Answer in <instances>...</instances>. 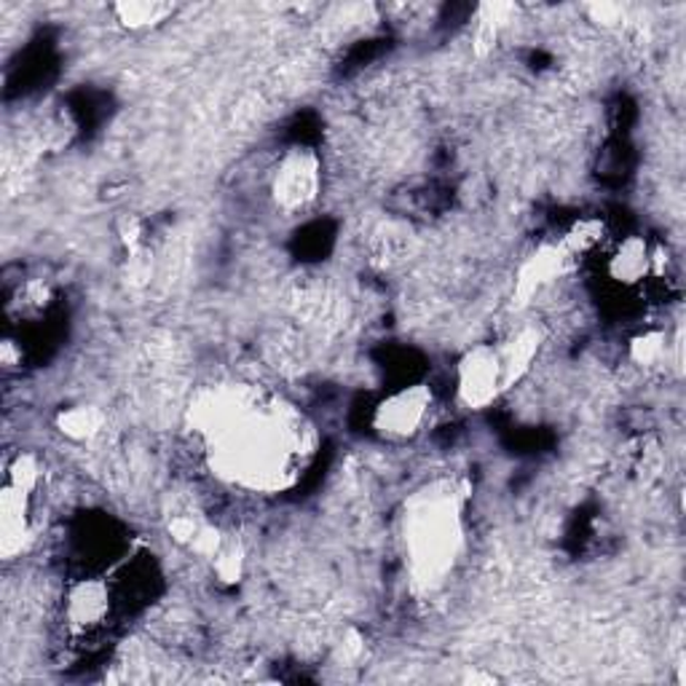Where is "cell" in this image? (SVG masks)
<instances>
[{
  "instance_id": "1",
  "label": "cell",
  "mask_w": 686,
  "mask_h": 686,
  "mask_svg": "<svg viewBox=\"0 0 686 686\" xmlns=\"http://www.w3.org/2000/svg\"><path fill=\"white\" fill-rule=\"evenodd\" d=\"M212 469L233 486L285 491L314 454V433L292 405L258 391L226 387L193 408Z\"/></svg>"
},
{
  "instance_id": "2",
  "label": "cell",
  "mask_w": 686,
  "mask_h": 686,
  "mask_svg": "<svg viewBox=\"0 0 686 686\" xmlns=\"http://www.w3.org/2000/svg\"><path fill=\"white\" fill-rule=\"evenodd\" d=\"M467 483L440 480L410 496L405 507V550L418 585L435 587L454 571L464 547Z\"/></svg>"
},
{
  "instance_id": "3",
  "label": "cell",
  "mask_w": 686,
  "mask_h": 686,
  "mask_svg": "<svg viewBox=\"0 0 686 686\" xmlns=\"http://www.w3.org/2000/svg\"><path fill=\"white\" fill-rule=\"evenodd\" d=\"M429 414H433V389L427 384H408L376 402L370 427L384 440L402 443L421 433Z\"/></svg>"
},
{
  "instance_id": "4",
  "label": "cell",
  "mask_w": 686,
  "mask_h": 686,
  "mask_svg": "<svg viewBox=\"0 0 686 686\" xmlns=\"http://www.w3.org/2000/svg\"><path fill=\"white\" fill-rule=\"evenodd\" d=\"M505 389L507 381L499 346L478 344L464 351L459 365H456V395H459L464 408H488Z\"/></svg>"
},
{
  "instance_id": "5",
  "label": "cell",
  "mask_w": 686,
  "mask_h": 686,
  "mask_svg": "<svg viewBox=\"0 0 686 686\" xmlns=\"http://www.w3.org/2000/svg\"><path fill=\"white\" fill-rule=\"evenodd\" d=\"M322 188V161L311 148H290L274 167L271 196L282 212H298L314 205Z\"/></svg>"
},
{
  "instance_id": "6",
  "label": "cell",
  "mask_w": 686,
  "mask_h": 686,
  "mask_svg": "<svg viewBox=\"0 0 686 686\" xmlns=\"http://www.w3.org/2000/svg\"><path fill=\"white\" fill-rule=\"evenodd\" d=\"M32 499L36 494L3 483L0 488V555L14 560L32 541Z\"/></svg>"
},
{
  "instance_id": "7",
  "label": "cell",
  "mask_w": 686,
  "mask_h": 686,
  "mask_svg": "<svg viewBox=\"0 0 686 686\" xmlns=\"http://www.w3.org/2000/svg\"><path fill=\"white\" fill-rule=\"evenodd\" d=\"M574 252L568 250L566 241H547V245L537 247V252L528 255L520 264L518 274H515V304L523 306L528 304L541 287L555 282L558 277H564L568 264H571Z\"/></svg>"
},
{
  "instance_id": "8",
  "label": "cell",
  "mask_w": 686,
  "mask_h": 686,
  "mask_svg": "<svg viewBox=\"0 0 686 686\" xmlns=\"http://www.w3.org/2000/svg\"><path fill=\"white\" fill-rule=\"evenodd\" d=\"M113 600L102 579H76L64 593V623L76 633H91L110 617Z\"/></svg>"
},
{
  "instance_id": "9",
  "label": "cell",
  "mask_w": 686,
  "mask_h": 686,
  "mask_svg": "<svg viewBox=\"0 0 686 686\" xmlns=\"http://www.w3.org/2000/svg\"><path fill=\"white\" fill-rule=\"evenodd\" d=\"M663 266V255H659L649 241L642 237H627L619 241L617 250L609 255V264H606V274L623 287H636L646 282L649 277L659 274Z\"/></svg>"
},
{
  "instance_id": "10",
  "label": "cell",
  "mask_w": 686,
  "mask_h": 686,
  "mask_svg": "<svg viewBox=\"0 0 686 686\" xmlns=\"http://www.w3.org/2000/svg\"><path fill=\"white\" fill-rule=\"evenodd\" d=\"M541 341H545V332L539 328H520L515 336H509L507 341L499 346L507 389L513 387V384H518L520 378L531 370V362L539 355Z\"/></svg>"
},
{
  "instance_id": "11",
  "label": "cell",
  "mask_w": 686,
  "mask_h": 686,
  "mask_svg": "<svg viewBox=\"0 0 686 686\" xmlns=\"http://www.w3.org/2000/svg\"><path fill=\"white\" fill-rule=\"evenodd\" d=\"M110 11H113L116 22L123 30L146 32L165 24L178 11V6L161 3V0H123V3H116Z\"/></svg>"
},
{
  "instance_id": "12",
  "label": "cell",
  "mask_w": 686,
  "mask_h": 686,
  "mask_svg": "<svg viewBox=\"0 0 686 686\" xmlns=\"http://www.w3.org/2000/svg\"><path fill=\"white\" fill-rule=\"evenodd\" d=\"M54 427L62 437L73 443H87L97 437L105 427V414L97 405H70L54 416Z\"/></svg>"
},
{
  "instance_id": "13",
  "label": "cell",
  "mask_w": 686,
  "mask_h": 686,
  "mask_svg": "<svg viewBox=\"0 0 686 686\" xmlns=\"http://www.w3.org/2000/svg\"><path fill=\"white\" fill-rule=\"evenodd\" d=\"M6 483L22 488V491L38 494L43 483L41 459H38L36 454H30V450H19L14 459L9 461V467H6Z\"/></svg>"
},
{
  "instance_id": "14",
  "label": "cell",
  "mask_w": 686,
  "mask_h": 686,
  "mask_svg": "<svg viewBox=\"0 0 686 686\" xmlns=\"http://www.w3.org/2000/svg\"><path fill=\"white\" fill-rule=\"evenodd\" d=\"M665 351H668V338L659 330L638 332L630 341V359L642 368H655L665 359Z\"/></svg>"
},
{
  "instance_id": "15",
  "label": "cell",
  "mask_w": 686,
  "mask_h": 686,
  "mask_svg": "<svg viewBox=\"0 0 686 686\" xmlns=\"http://www.w3.org/2000/svg\"><path fill=\"white\" fill-rule=\"evenodd\" d=\"M245 547L239 541H226L220 553L212 558L215 577L223 585H237L245 577Z\"/></svg>"
},
{
  "instance_id": "16",
  "label": "cell",
  "mask_w": 686,
  "mask_h": 686,
  "mask_svg": "<svg viewBox=\"0 0 686 686\" xmlns=\"http://www.w3.org/2000/svg\"><path fill=\"white\" fill-rule=\"evenodd\" d=\"M205 526H207V520L196 518V515H191V513H180V515H175L172 520H169L167 531H169V537L178 541V545L191 550L193 541L199 539L201 531H205Z\"/></svg>"
},
{
  "instance_id": "17",
  "label": "cell",
  "mask_w": 686,
  "mask_h": 686,
  "mask_svg": "<svg viewBox=\"0 0 686 686\" xmlns=\"http://www.w3.org/2000/svg\"><path fill=\"white\" fill-rule=\"evenodd\" d=\"M123 277L132 287H146L153 277V255L146 247L142 250L127 252V266H123Z\"/></svg>"
},
{
  "instance_id": "18",
  "label": "cell",
  "mask_w": 686,
  "mask_h": 686,
  "mask_svg": "<svg viewBox=\"0 0 686 686\" xmlns=\"http://www.w3.org/2000/svg\"><path fill=\"white\" fill-rule=\"evenodd\" d=\"M116 231H119V241L123 245V250L135 252L142 250V233H146V223H142L140 218H135V215H123L119 220V226H116Z\"/></svg>"
},
{
  "instance_id": "19",
  "label": "cell",
  "mask_w": 686,
  "mask_h": 686,
  "mask_svg": "<svg viewBox=\"0 0 686 686\" xmlns=\"http://www.w3.org/2000/svg\"><path fill=\"white\" fill-rule=\"evenodd\" d=\"M344 655L349 659H357L359 655L365 652V636L359 630H355V627H349V630L344 633Z\"/></svg>"
},
{
  "instance_id": "20",
  "label": "cell",
  "mask_w": 686,
  "mask_h": 686,
  "mask_svg": "<svg viewBox=\"0 0 686 686\" xmlns=\"http://www.w3.org/2000/svg\"><path fill=\"white\" fill-rule=\"evenodd\" d=\"M593 17L598 19V22H619L623 19V9L614 3H600V6H593Z\"/></svg>"
},
{
  "instance_id": "21",
  "label": "cell",
  "mask_w": 686,
  "mask_h": 686,
  "mask_svg": "<svg viewBox=\"0 0 686 686\" xmlns=\"http://www.w3.org/2000/svg\"><path fill=\"white\" fill-rule=\"evenodd\" d=\"M0 359H3V365H17L22 362V349H17L14 341H3L0 344Z\"/></svg>"
}]
</instances>
